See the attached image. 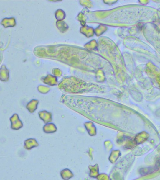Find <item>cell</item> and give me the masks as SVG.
<instances>
[{
	"instance_id": "cell-1",
	"label": "cell",
	"mask_w": 160,
	"mask_h": 180,
	"mask_svg": "<svg viewBox=\"0 0 160 180\" xmlns=\"http://www.w3.org/2000/svg\"><path fill=\"white\" fill-rule=\"evenodd\" d=\"M2 59V55L1 54H0V63H1Z\"/></svg>"
}]
</instances>
